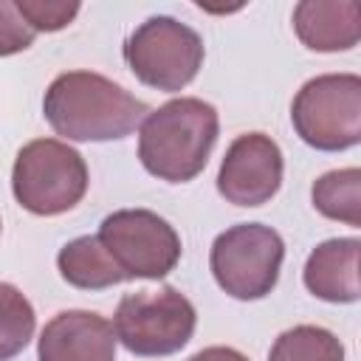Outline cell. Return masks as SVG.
<instances>
[{
  "label": "cell",
  "mask_w": 361,
  "mask_h": 361,
  "mask_svg": "<svg viewBox=\"0 0 361 361\" xmlns=\"http://www.w3.org/2000/svg\"><path fill=\"white\" fill-rule=\"evenodd\" d=\"M42 113L68 141H118L147 118L149 107L102 73L68 71L48 85Z\"/></svg>",
  "instance_id": "cell-1"
},
{
  "label": "cell",
  "mask_w": 361,
  "mask_h": 361,
  "mask_svg": "<svg viewBox=\"0 0 361 361\" xmlns=\"http://www.w3.org/2000/svg\"><path fill=\"white\" fill-rule=\"evenodd\" d=\"M217 110L195 96H180L141 121L138 158L141 166L166 183H186L197 178L217 144Z\"/></svg>",
  "instance_id": "cell-2"
},
{
  "label": "cell",
  "mask_w": 361,
  "mask_h": 361,
  "mask_svg": "<svg viewBox=\"0 0 361 361\" xmlns=\"http://www.w3.org/2000/svg\"><path fill=\"white\" fill-rule=\"evenodd\" d=\"M11 189L17 203L39 217L71 212L87 192L85 158L56 138L28 141L14 161Z\"/></svg>",
  "instance_id": "cell-3"
},
{
  "label": "cell",
  "mask_w": 361,
  "mask_h": 361,
  "mask_svg": "<svg viewBox=\"0 0 361 361\" xmlns=\"http://www.w3.org/2000/svg\"><path fill=\"white\" fill-rule=\"evenodd\" d=\"M296 135L322 152L350 149L361 141V79L322 73L299 87L290 104Z\"/></svg>",
  "instance_id": "cell-4"
},
{
  "label": "cell",
  "mask_w": 361,
  "mask_h": 361,
  "mask_svg": "<svg viewBox=\"0 0 361 361\" xmlns=\"http://www.w3.org/2000/svg\"><path fill=\"white\" fill-rule=\"evenodd\" d=\"M203 54L200 34L166 14L147 17L124 42V59L135 79L164 93L183 90L197 76Z\"/></svg>",
  "instance_id": "cell-5"
},
{
  "label": "cell",
  "mask_w": 361,
  "mask_h": 361,
  "mask_svg": "<svg viewBox=\"0 0 361 361\" xmlns=\"http://www.w3.org/2000/svg\"><path fill=\"white\" fill-rule=\"evenodd\" d=\"M195 305L175 288L127 293L113 316L116 338L141 358L172 355L183 350L195 333Z\"/></svg>",
  "instance_id": "cell-6"
},
{
  "label": "cell",
  "mask_w": 361,
  "mask_h": 361,
  "mask_svg": "<svg viewBox=\"0 0 361 361\" xmlns=\"http://www.w3.org/2000/svg\"><path fill=\"white\" fill-rule=\"evenodd\" d=\"M285 259L282 237L262 223H240L217 234L212 243L209 265L217 285L243 302L268 296L276 288Z\"/></svg>",
  "instance_id": "cell-7"
},
{
  "label": "cell",
  "mask_w": 361,
  "mask_h": 361,
  "mask_svg": "<svg viewBox=\"0 0 361 361\" xmlns=\"http://www.w3.org/2000/svg\"><path fill=\"white\" fill-rule=\"evenodd\" d=\"M96 237L124 279H164L180 259L178 231L149 209H118L107 214Z\"/></svg>",
  "instance_id": "cell-8"
},
{
  "label": "cell",
  "mask_w": 361,
  "mask_h": 361,
  "mask_svg": "<svg viewBox=\"0 0 361 361\" xmlns=\"http://www.w3.org/2000/svg\"><path fill=\"white\" fill-rule=\"evenodd\" d=\"M282 166V149L271 135H237L223 155L217 192L234 206H262L279 192Z\"/></svg>",
  "instance_id": "cell-9"
},
{
  "label": "cell",
  "mask_w": 361,
  "mask_h": 361,
  "mask_svg": "<svg viewBox=\"0 0 361 361\" xmlns=\"http://www.w3.org/2000/svg\"><path fill=\"white\" fill-rule=\"evenodd\" d=\"M113 322L93 310H62L39 333V361H113Z\"/></svg>",
  "instance_id": "cell-10"
},
{
  "label": "cell",
  "mask_w": 361,
  "mask_h": 361,
  "mask_svg": "<svg viewBox=\"0 0 361 361\" xmlns=\"http://www.w3.org/2000/svg\"><path fill=\"white\" fill-rule=\"evenodd\" d=\"M293 31L310 51H350L361 37V6L355 0H302L293 8Z\"/></svg>",
  "instance_id": "cell-11"
},
{
  "label": "cell",
  "mask_w": 361,
  "mask_h": 361,
  "mask_svg": "<svg viewBox=\"0 0 361 361\" xmlns=\"http://www.w3.org/2000/svg\"><path fill=\"white\" fill-rule=\"evenodd\" d=\"M358 251L355 237H336L319 243L305 262V288L324 302L347 305L361 296L358 285Z\"/></svg>",
  "instance_id": "cell-12"
},
{
  "label": "cell",
  "mask_w": 361,
  "mask_h": 361,
  "mask_svg": "<svg viewBox=\"0 0 361 361\" xmlns=\"http://www.w3.org/2000/svg\"><path fill=\"white\" fill-rule=\"evenodd\" d=\"M56 268L62 279L79 290H104L124 282L121 268L96 234H85L65 243L56 254Z\"/></svg>",
  "instance_id": "cell-13"
},
{
  "label": "cell",
  "mask_w": 361,
  "mask_h": 361,
  "mask_svg": "<svg viewBox=\"0 0 361 361\" xmlns=\"http://www.w3.org/2000/svg\"><path fill=\"white\" fill-rule=\"evenodd\" d=\"M313 206L330 220H341L353 228L361 226V172L333 169L313 183Z\"/></svg>",
  "instance_id": "cell-14"
},
{
  "label": "cell",
  "mask_w": 361,
  "mask_h": 361,
  "mask_svg": "<svg viewBox=\"0 0 361 361\" xmlns=\"http://www.w3.org/2000/svg\"><path fill=\"white\" fill-rule=\"evenodd\" d=\"M268 361H344L341 341L316 324H296L274 341Z\"/></svg>",
  "instance_id": "cell-15"
},
{
  "label": "cell",
  "mask_w": 361,
  "mask_h": 361,
  "mask_svg": "<svg viewBox=\"0 0 361 361\" xmlns=\"http://www.w3.org/2000/svg\"><path fill=\"white\" fill-rule=\"evenodd\" d=\"M34 307L8 282H0V361H8L25 350L34 336Z\"/></svg>",
  "instance_id": "cell-16"
},
{
  "label": "cell",
  "mask_w": 361,
  "mask_h": 361,
  "mask_svg": "<svg viewBox=\"0 0 361 361\" xmlns=\"http://www.w3.org/2000/svg\"><path fill=\"white\" fill-rule=\"evenodd\" d=\"M34 31H59L79 14L76 0H14Z\"/></svg>",
  "instance_id": "cell-17"
},
{
  "label": "cell",
  "mask_w": 361,
  "mask_h": 361,
  "mask_svg": "<svg viewBox=\"0 0 361 361\" xmlns=\"http://www.w3.org/2000/svg\"><path fill=\"white\" fill-rule=\"evenodd\" d=\"M34 37H37V31L20 14L17 3L0 0V56H11V54L31 48Z\"/></svg>",
  "instance_id": "cell-18"
},
{
  "label": "cell",
  "mask_w": 361,
  "mask_h": 361,
  "mask_svg": "<svg viewBox=\"0 0 361 361\" xmlns=\"http://www.w3.org/2000/svg\"><path fill=\"white\" fill-rule=\"evenodd\" d=\"M189 361H248V358L234 347H206V350L195 353Z\"/></svg>",
  "instance_id": "cell-19"
}]
</instances>
